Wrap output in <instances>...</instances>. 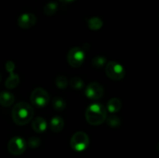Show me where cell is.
<instances>
[{
  "label": "cell",
  "mask_w": 159,
  "mask_h": 158,
  "mask_svg": "<svg viewBox=\"0 0 159 158\" xmlns=\"http://www.w3.org/2000/svg\"><path fill=\"white\" fill-rule=\"evenodd\" d=\"M107 116V108L101 103L92 104L85 111V119L90 125H101L105 122Z\"/></svg>",
  "instance_id": "cell-2"
},
{
  "label": "cell",
  "mask_w": 159,
  "mask_h": 158,
  "mask_svg": "<svg viewBox=\"0 0 159 158\" xmlns=\"http://www.w3.org/2000/svg\"><path fill=\"white\" fill-rule=\"evenodd\" d=\"M65 126V122L64 119L59 116H55L51 119L50 122V127L51 130L54 133H59L63 129Z\"/></svg>",
  "instance_id": "cell-13"
},
{
  "label": "cell",
  "mask_w": 159,
  "mask_h": 158,
  "mask_svg": "<svg viewBox=\"0 0 159 158\" xmlns=\"http://www.w3.org/2000/svg\"><path fill=\"white\" fill-rule=\"evenodd\" d=\"M27 143L30 148H37L38 147H40V143H41V140H40V138L37 137V136H31L28 139Z\"/></svg>",
  "instance_id": "cell-22"
},
{
  "label": "cell",
  "mask_w": 159,
  "mask_h": 158,
  "mask_svg": "<svg viewBox=\"0 0 159 158\" xmlns=\"http://www.w3.org/2000/svg\"><path fill=\"white\" fill-rule=\"evenodd\" d=\"M89 28L92 30H99L103 26V22L99 17H91L87 21Z\"/></svg>",
  "instance_id": "cell-15"
},
{
  "label": "cell",
  "mask_w": 159,
  "mask_h": 158,
  "mask_svg": "<svg viewBox=\"0 0 159 158\" xmlns=\"http://www.w3.org/2000/svg\"><path fill=\"white\" fill-rule=\"evenodd\" d=\"M85 59V54L83 49L79 46L72 47L67 54V60L70 66L72 68H79L82 66Z\"/></svg>",
  "instance_id": "cell-5"
},
{
  "label": "cell",
  "mask_w": 159,
  "mask_h": 158,
  "mask_svg": "<svg viewBox=\"0 0 159 158\" xmlns=\"http://www.w3.org/2000/svg\"><path fill=\"white\" fill-rule=\"evenodd\" d=\"M47 126H48V124H47L46 120L40 116L36 117L32 122L33 129L37 133H43L46 130Z\"/></svg>",
  "instance_id": "cell-11"
},
{
  "label": "cell",
  "mask_w": 159,
  "mask_h": 158,
  "mask_svg": "<svg viewBox=\"0 0 159 158\" xmlns=\"http://www.w3.org/2000/svg\"><path fill=\"white\" fill-rule=\"evenodd\" d=\"M107 64V58L103 56H96L92 60V65L96 68H102Z\"/></svg>",
  "instance_id": "cell-18"
},
{
  "label": "cell",
  "mask_w": 159,
  "mask_h": 158,
  "mask_svg": "<svg viewBox=\"0 0 159 158\" xmlns=\"http://www.w3.org/2000/svg\"><path fill=\"white\" fill-rule=\"evenodd\" d=\"M61 2H66V3H68V2H72L75 1V0H60Z\"/></svg>",
  "instance_id": "cell-23"
},
{
  "label": "cell",
  "mask_w": 159,
  "mask_h": 158,
  "mask_svg": "<svg viewBox=\"0 0 159 158\" xmlns=\"http://www.w3.org/2000/svg\"><path fill=\"white\" fill-rule=\"evenodd\" d=\"M105 121H107V125L113 127V128L119 127L121 124V120L120 119V118L117 117L116 116H113V115H111L110 116H107Z\"/></svg>",
  "instance_id": "cell-19"
},
{
  "label": "cell",
  "mask_w": 159,
  "mask_h": 158,
  "mask_svg": "<svg viewBox=\"0 0 159 158\" xmlns=\"http://www.w3.org/2000/svg\"><path fill=\"white\" fill-rule=\"evenodd\" d=\"M26 149V143L20 136H14L8 143V150L11 154L19 156L23 154Z\"/></svg>",
  "instance_id": "cell-7"
},
{
  "label": "cell",
  "mask_w": 159,
  "mask_h": 158,
  "mask_svg": "<svg viewBox=\"0 0 159 158\" xmlns=\"http://www.w3.org/2000/svg\"><path fill=\"white\" fill-rule=\"evenodd\" d=\"M71 88H73L75 90H81L84 87V81L81 77H74L71 79L70 81Z\"/></svg>",
  "instance_id": "cell-20"
},
{
  "label": "cell",
  "mask_w": 159,
  "mask_h": 158,
  "mask_svg": "<svg viewBox=\"0 0 159 158\" xmlns=\"http://www.w3.org/2000/svg\"><path fill=\"white\" fill-rule=\"evenodd\" d=\"M15 97L11 92L2 91L0 92V105L4 107H9L14 103Z\"/></svg>",
  "instance_id": "cell-12"
},
{
  "label": "cell",
  "mask_w": 159,
  "mask_h": 158,
  "mask_svg": "<svg viewBox=\"0 0 159 158\" xmlns=\"http://www.w3.org/2000/svg\"><path fill=\"white\" fill-rule=\"evenodd\" d=\"M34 111L30 104L25 102H18L14 105L12 111L13 122L19 125H25L34 118Z\"/></svg>",
  "instance_id": "cell-1"
},
{
  "label": "cell",
  "mask_w": 159,
  "mask_h": 158,
  "mask_svg": "<svg viewBox=\"0 0 159 158\" xmlns=\"http://www.w3.org/2000/svg\"><path fill=\"white\" fill-rule=\"evenodd\" d=\"M70 145L75 151H84L89 145V137L84 132H77L71 136Z\"/></svg>",
  "instance_id": "cell-3"
},
{
  "label": "cell",
  "mask_w": 159,
  "mask_h": 158,
  "mask_svg": "<svg viewBox=\"0 0 159 158\" xmlns=\"http://www.w3.org/2000/svg\"><path fill=\"white\" fill-rule=\"evenodd\" d=\"M85 94L88 99L97 100L103 96L104 88L98 82H92L85 88Z\"/></svg>",
  "instance_id": "cell-8"
},
{
  "label": "cell",
  "mask_w": 159,
  "mask_h": 158,
  "mask_svg": "<svg viewBox=\"0 0 159 158\" xmlns=\"http://www.w3.org/2000/svg\"><path fill=\"white\" fill-rule=\"evenodd\" d=\"M50 101V95L48 91L42 88H37L32 91L30 95L31 103L36 107L42 108L46 106Z\"/></svg>",
  "instance_id": "cell-6"
},
{
  "label": "cell",
  "mask_w": 159,
  "mask_h": 158,
  "mask_svg": "<svg viewBox=\"0 0 159 158\" xmlns=\"http://www.w3.org/2000/svg\"><path fill=\"white\" fill-rule=\"evenodd\" d=\"M6 69L8 72H9V77L6 81V87L9 89H13L19 85L20 82L19 75L13 73L15 69V64L11 60H9L6 64Z\"/></svg>",
  "instance_id": "cell-9"
},
{
  "label": "cell",
  "mask_w": 159,
  "mask_h": 158,
  "mask_svg": "<svg viewBox=\"0 0 159 158\" xmlns=\"http://www.w3.org/2000/svg\"><path fill=\"white\" fill-rule=\"evenodd\" d=\"M122 108V103L117 98H113L107 102V110L111 113H116L119 112Z\"/></svg>",
  "instance_id": "cell-14"
},
{
  "label": "cell",
  "mask_w": 159,
  "mask_h": 158,
  "mask_svg": "<svg viewBox=\"0 0 159 158\" xmlns=\"http://www.w3.org/2000/svg\"><path fill=\"white\" fill-rule=\"evenodd\" d=\"M55 85L60 89H65L68 87V80L65 76H58L55 80Z\"/></svg>",
  "instance_id": "cell-21"
},
{
  "label": "cell",
  "mask_w": 159,
  "mask_h": 158,
  "mask_svg": "<svg viewBox=\"0 0 159 158\" xmlns=\"http://www.w3.org/2000/svg\"><path fill=\"white\" fill-rule=\"evenodd\" d=\"M105 71L107 77L113 81L122 80L125 76V69L124 66L113 60L107 63Z\"/></svg>",
  "instance_id": "cell-4"
},
{
  "label": "cell",
  "mask_w": 159,
  "mask_h": 158,
  "mask_svg": "<svg viewBox=\"0 0 159 158\" xmlns=\"http://www.w3.org/2000/svg\"><path fill=\"white\" fill-rule=\"evenodd\" d=\"M58 9V5L55 2H50L47 3L45 5L44 8H43V12L46 15L48 16H51L54 14L56 13Z\"/></svg>",
  "instance_id": "cell-16"
},
{
  "label": "cell",
  "mask_w": 159,
  "mask_h": 158,
  "mask_svg": "<svg viewBox=\"0 0 159 158\" xmlns=\"http://www.w3.org/2000/svg\"><path fill=\"white\" fill-rule=\"evenodd\" d=\"M37 23V17L34 14L26 12L19 16L17 24L22 29H29L34 26Z\"/></svg>",
  "instance_id": "cell-10"
},
{
  "label": "cell",
  "mask_w": 159,
  "mask_h": 158,
  "mask_svg": "<svg viewBox=\"0 0 159 158\" xmlns=\"http://www.w3.org/2000/svg\"><path fill=\"white\" fill-rule=\"evenodd\" d=\"M53 107L57 111H63L66 108V102L61 97H55L53 100Z\"/></svg>",
  "instance_id": "cell-17"
}]
</instances>
